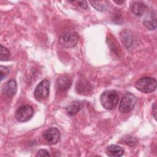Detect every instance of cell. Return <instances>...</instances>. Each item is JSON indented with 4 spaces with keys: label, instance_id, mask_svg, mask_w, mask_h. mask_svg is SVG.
Wrapping results in <instances>:
<instances>
[{
    "label": "cell",
    "instance_id": "cell-1",
    "mask_svg": "<svg viewBox=\"0 0 157 157\" xmlns=\"http://www.w3.org/2000/svg\"><path fill=\"white\" fill-rule=\"evenodd\" d=\"M102 105L107 110L115 108L119 101V96L115 90H107L103 92L100 96Z\"/></svg>",
    "mask_w": 157,
    "mask_h": 157
},
{
    "label": "cell",
    "instance_id": "cell-2",
    "mask_svg": "<svg viewBox=\"0 0 157 157\" xmlns=\"http://www.w3.org/2000/svg\"><path fill=\"white\" fill-rule=\"evenodd\" d=\"M135 87L140 92L149 93L156 90V80L153 77H144L136 82Z\"/></svg>",
    "mask_w": 157,
    "mask_h": 157
},
{
    "label": "cell",
    "instance_id": "cell-3",
    "mask_svg": "<svg viewBox=\"0 0 157 157\" xmlns=\"http://www.w3.org/2000/svg\"><path fill=\"white\" fill-rule=\"evenodd\" d=\"M79 40V36L76 32H67L59 37V44L65 48H72L76 46Z\"/></svg>",
    "mask_w": 157,
    "mask_h": 157
},
{
    "label": "cell",
    "instance_id": "cell-4",
    "mask_svg": "<svg viewBox=\"0 0 157 157\" xmlns=\"http://www.w3.org/2000/svg\"><path fill=\"white\" fill-rule=\"evenodd\" d=\"M50 93V82L48 80L44 79L40 82L34 90V97L38 101L46 99Z\"/></svg>",
    "mask_w": 157,
    "mask_h": 157
},
{
    "label": "cell",
    "instance_id": "cell-5",
    "mask_svg": "<svg viewBox=\"0 0 157 157\" xmlns=\"http://www.w3.org/2000/svg\"><path fill=\"white\" fill-rule=\"evenodd\" d=\"M136 102V97L134 94L128 93L123 96L120 101L119 110L121 113H128L134 108Z\"/></svg>",
    "mask_w": 157,
    "mask_h": 157
},
{
    "label": "cell",
    "instance_id": "cell-6",
    "mask_svg": "<svg viewBox=\"0 0 157 157\" xmlns=\"http://www.w3.org/2000/svg\"><path fill=\"white\" fill-rule=\"evenodd\" d=\"M34 114L33 108L29 105L20 107L15 113V119L20 122H26L29 120Z\"/></svg>",
    "mask_w": 157,
    "mask_h": 157
},
{
    "label": "cell",
    "instance_id": "cell-7",
    "mask_svg": "<svg viewBox=\"0 0 157 157\" xmlns=\"http://www.w3.org/2000/svg\"><path fill=\"white\" fill-rule=\"evenodd\" d=\"M43 137L49 145H55L60 139V132L56 128L52 127L44 131Z\"/></svg>",
    "mask_w": 157,
    "mask_h": 157
},
{
    "label": "cell",
    "instance_id": "cell-8",
    "mask_svg": "<svg viewBox=\"0 0 157 157\" xmlns=\"http://www.w3.org/2000/svg\"><path fill=\"white\" fill-rule=\"evenodd\" d=\"M17 90V85L15 80H9L3 86L2 92L8 97H12L15 94Z\"/></svg>",
    "mask_w": 157,
    "mask_h": 157
},
{
    "label": "cell",
    "instance_id": "cell-9",
    "mask_svg": "<svg viewBox=\"0 0 157 157\" xmlns=\"http://www.w3.org/2000/svg\"><path fill=\"white\" fill-rule=\"evenodd\" d=\"M105 153L109 156L119 157L123 155L124 150L119 145L112 144L107 146L105 149Z\"/></svg>",
    "mask_w": 157,
    "mask_h": 157
},
{
    "label": "cell",
    "instance_id": "cell-10",
    "mask_svg": "<svg viewBox=\"0 0 157 157\" xmlns=\"http://www.w3.org/2000/svg\"><path fill=\"white\" fill-rule=\"evenodd\" d=\"M82 102L80 101H74L71 102L67 107L66 111L69 115L74 116L76 115L83 107Z\"/></svg>",
    "mask_w": 157,
    "mask_h": 157
},
{
    "label": "cell",
    "instance_id": "cell-11",
    "mask_svg": "<svg viewBox=\"0 0 157 157\" xmlns=\"http://www.w3.org/2000/svg\"><path fill=\"white\" fill-rule=\"evenodd\" d=\"M72 84V80L67 75H61L57 79V86L59 90H67Z\"/></svg>",
    "mask_w": 157,
    "mask_h": 157
},
{
    "label": "cell",
    "instance_id": "cell-12",
    "mask_svg": "<svg viewBox=\"0 0 157 157\" xmlns=\"http://www.w3.org/2000/svg\"><path fill=\"white\" fill-rule=\"evenodd\" d=\"M132 13L136 16H141L147 10V6L142 2L135 1L131 5Z\"/></svg>",
    "mask_w": 157,
    "mask_h": 157
},
{
    "label": "cell",
    "instance_id": "cell-13",
    "mask_svg": "<svg viewBox=\"0 0 157 157\" xmlns=\"http://www.w3.org/2000/svg\"><path fill=\"white\" fill-rule=\"evenodd\" d=\"M76 90L80 94L87 93L91 89L90 84L86 80H80L77 82Z\"/></svg>",
    "mask_w": 157,
    "mask_h": 157
},
{
    "label": "cell",
    "instance_id": "cell-14",
    "mask_svg": "<svg viewBox=\"0 0 157 157\" xmlns=\"http://www.w3.org/2000/svg\"><path fill=\"white\" fill-rule=\"evenodd\" d=\"M144 25L149 30H155L156 28V20L155 15L151 14L143 20Z\"/></svg>",
    "mask_w": 157,
    "mask_h": 157
},
{
    "label": "cell",
    "instance_id": "cell-15",
    "mask_svg": "<svg viewBox=\"0 0 157 157\" xmlns=\"http://www.w3.org/2000/svg\"><path fill=\"white\" fill-rule=\"evenodd\" d=\"M120 142L121 144H124L127 145L131 146V147L135 146L138 144L137 139L135 137H133L132 136H131V135H126V136L122 137V138L121 139Z\"/></svg>",
    "mask_w": 157,
    "mask_h": 157
},
{
    "label": "cell",
    "instance_id": "cell-16",
    "mask_svg": "<svg viewBox=\"0 0 157 157\" xmlns=\"http://www.w3.org/2000/svg\"><path fill=\"white\" fill-rule=\"evenodd\" d=\"M129 31H124L122 32V34L120 35L121 41L123 42L124 45L128 48L130 45H131L132 43V37L129 34Z\"/></svg>",
    "mask_w": 157,
    "mask_h": 157
},
{
    "label": "cell",
    "instance_id": "cell-17",
    "mask_svg": "<svg viewBox=\"0 0 157 157\" xmlns=\"http://www.w3.org/2000/svg\"><path fill=\"white\" fill-rule=\"evenodd\" d=\"M10 55L9 50L5 47L1 45V60L7 61Z\"/></svg>",
    "mask_w": 157,
    "mask_h": 157
},
{
    "label": "cell",
    "instance_id": "cell-18",
    "mask_svg": "<svg viewBox=\"0 0 157 157\" xmlns=\"http://www.w3.org/2000/svg\"><path fill=\"white\" fill-rule=\"evenodd\" d=\"M90 3L92 5V6L94 7L97 10L104 11L106 9L105 6L101 4L102 2L101 1H90Z\"/></svg>",
    "mask_w": 157,
    "mask_h": 157
},
{
    "label": "cell",
    "instance_id": "cell-19",
    "mask_svg": "<svg viewBox=\"0 0 157 157\" xmlns=\"http://www.w3.org/2000/svg\"><path fill=\"white\" fill-rule=\"evenodd\" d=\"M9 73V69L8 67L3 66H0V75H1V80H2L5 78L7 75Z\"/></svg>",
    "mask_w": 157,
    "mask_h": 157
},
{
    "label": "cell",
    "instance_id": "cell-20",
    "mask_svg": "<svg viewBox=\"0 0 157 157\" xmlns=\"http://www.w3.org/2000/svg\"><path fill=\"white\" fill-rule=\"evenodd\" d=\"M37 157H44V156H50V155L48 151L45 149H40L37 151L36 155Z\"/></svg>",
    "mask_w": 157,
    "mask_h": 157
},
{
    "label": "cell",
    "instance_id": "cell-21",
    "mask_svg": "<svg viewBox=\"0 0 157 157\" xmlns=\"http://www.w3.org/2000/svg\"><path fill=\"white\" fill-rule=\"evenodd\" d=\"M77 3L82 8L85 9H88V5L86 1H77Z\"/></svg>",
    "mask_w": 157,
    "mask_h": 157
},
{
    "label": "cell",
    "instance_id": "cell-22",
    "mask_svg": "<svg viewBox=\"0 0 157 157\" xmlns=\"http://www.w3.org/2000/svg\"><path fill=\"white\" fill-rule=\"evenodd\" d=\"M152 112L153 113L154 118L156 119V103H154L152 105Z\"/></svg>",
    "mask_w": 157,
    "mask_h": 157
},
{
    "label": "cell",
    "instance_id": "cell-23",
    "mask_svg": "<svg viewBox=\"0 0 157 157\" xmlns=\"http://www.w3.org/2000/svg\"><path fill=\"white\" fill-rule=\"evenodd\" d=\"M114 2H115L116 4H119V5H121V4H123L124 2V1H114Z\"/></svg>",
    "mask_w": 157,
    "mask_h": 157
}]
</instances>
